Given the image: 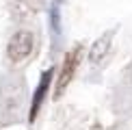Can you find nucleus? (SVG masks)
<instances>
[{"label": "nucleus", "instance_id": "39448f33", "mask_svg": "<svg viewBox=\"0 0 132 130\" xmlns=\"http://www.w3.org/2000/svg\"><path fill=\"white\" fill-rule=\"evenodd\" d=\"M52 28H54V32L59 35L61 26H59V11H56V9H52Z\"/></svg>", "mask_w": 132, "mask_h": 130}, {"label": "nucleus", "instance_id": "f257e3e1", "mask_svg": "<svg viewBox=\"0 0 132 130\" xmlns=\"http://www.w3.org/2000/svg\"><path fill=\"white\" fill-rule=\"evenodd\" d=\"M32 50V35L28 30H20L15 32L13 37H11L9 46H7V54L11 61H22V59H26Z\"/></svg>", "mask_w": 132, "mask_h": 130}, {"label": "nucleus", "instance_id": "f03ea898", "mask_svg": "<svg viewBox=\"0 0 132 130\" xmlns=\"http://www.w3.org/2000/svg\"><path fill=\"white\" fill-rule=\"evenodd\" d=\"M50 80H52V69H46V72L41 74V78H39V85H37V89H35V95H32L30 119H35V117H37V111H39L43 98H46V91H48V87H50Z\"/></svg>", "mask_w": 132, "mask_h": 130}, {"label": "nucleus", "instance_id": "7ed1b4c3", "mask_svg": "<svg viewBox=\"0 0 132 130\" xmlns=\"http://www.w3.org/2000/svg\"><path fill=\"white\" fill-rule=\"evenodd\" d=\"M111 43H113V32H104L100 39L93 41V46H91V50H89V59H91V63L102 61V59L106 56V52H108V48H111Z\"/></svg>", "mask_w": 132, "mask_h": 130}, {"label": "nucleus", "instance_id": "20e7f679", "mask_svg": "<svg viewBox=\"0 0 132 130\" xmlns=\"http://www.w3.org/2000/svg\"><path fill=\"white\" fill-rule=\"evenodd\" d=\"M76 63H78V50L71 52L69 56H67V61H65V65H63V74H61L59 85H56V95H61L63 91H65V87L69 85L71 76H74V69H76Z\"/></svg>", "mask_w": 132, "mask_h": 130}]
</instances>
